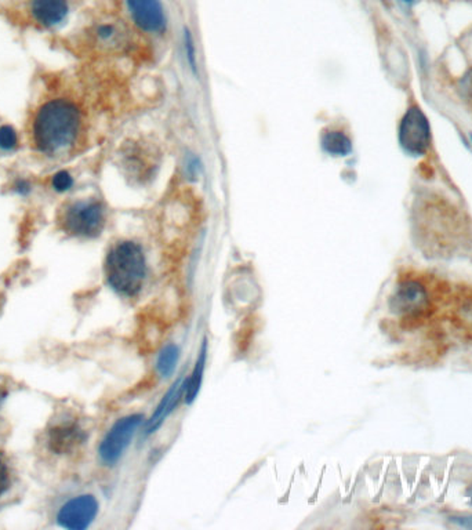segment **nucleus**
Instances as JSON below:
<instances>
[{"label":"nucleus","instance_id":"obj_18","mask_svg":"<svg viewBox=\"0 0 472 530\" xmlns=\"http://www.w3.org/2000/svg\"><path fill=\"white\" fill-rule=\"evenodd\" d=\"M14 191L18 192L20 195H27L31 192V184L27 179H18L14 184Z\"/></svg>","mask_w":472,"mask_h":530},{"label":"nucleus","instance_id":"obj_6","mask_svg":"<svg viewBox=\"0 0 472 530\" xmlns=\"http://www.w3.org/2000/svg\"><path fill=\"white\" fill-rule=\"evenodd\" d=\"M142 420L141 414H131L120 418L111 427L98 448V456L104 466L114 467L118 463Z\"/></svg>","mask_w":472,"mask_h":530},{"label":"nucleus","instance_id":"obj_3","mask_svg":"<svg viewBox=\"0 0 472 530\" xmlns=\"http://www.w3.org/2000/svg\"><path fill=\"white\" fill-rule=\"evenodd\" d=\"M100 510L98 500L87 492L65 489L57 492L52 503V518L64 529H87L97 518Z\"/></svg>","mask_w":472,"mask_h":530},{"label":"nucleus","instance_id":"obj_13","mask_svg":"<svg viewBox=\"0 0 472 530\" xmlns=\"http://www.w3.org/2000/svg\"><path fill=\"white\" fill-rule=\"evenodd\" d=\"M178 358H179V350L175 344L168 346L165 350H162V353H159L156 369H158V373L163 378H168L175 373L177 367Z\"/></svg>","mask_w":472,"mask_h":530},{"label":"nucleus","instance_id":"obj_2","mask_svg":"<svg viewBox=\"0 0 472 530\" xmlns=\"http://www.w3.org/2000/svg\"><path fill=\"white\" fill-rule=\"evenodd\" d=\"M105 278L112 290L124 297L137 295L147 275L142 249L130 240L117 243L105 260Z\"/></svg>","mask_w":472,"mask_h":530},{"label":"nucleus","instance_id":"obj_9","mask_svg":"<svg viewBox=\"0 0 472 530\" xmlns=\"http://www.w3.org/2000/svg\"><path fill=\"white\" fill-rule=\"evenodd\" d=\"M134 22L145 32L161 34L166 28V17L161 0H126Z\"/></svg>","mask_w":472,"mask_h":530},{"label":"nucleus","instance_id":"obj_14","mask_svg":"<svg viewBox=\"0 0 472 530\" xmlns=\"http://www.w3.org/2000/svg\"><path fill=\"white\" fill-rule=\"evenodd\" d=\"M18 147V134L13 126H0V149L4 152L14 151Z\"/></svg>","mask_w":472,"mask_h":530},{"label":"nucleus","instance_id":"obj_19","mask_svg":"<svg viewBox=\"0 0 472 530\" xmlns=\"http://www.w3.org/2000/svg\"><path fill=\"white\" fill-rule=\"evenodd\" d=\"M402 1H404V3H409V4H411V3H414L415 0H402Z\"/></svg>","mask_w":472,"mask_h":530},{"label":"nucleus","instance_id":"obj_20","mask_svg":"<svg viewBox=\"0 0 472 530\" xmlns=\"http://www.w3.org/2000/svg\"><path fill=\"white\" fill-rule=\"evenodd\" d=\"M471 142H472V135H471Z\"/></svg>","mask_w":472,"mask_h":530},{"label":"nucleus","instance_id":"obj_12","mask_svg":"<svg viewBox=\"0 0 472 530\" xmlns=\"http://www.w3.org/2000/svg\"><path fill=\"white\" fill-rule=\"evenodd\" d=\"M205 360H206V344H203V347H202V351H200L199 359H198V362H196V366H195L193 373L191 374L189 378H186V392H185V398H186V402H188V404L193 402V399L196 398V395L199 394V390H200V387H202L203 371H205Z\"/></svg>","mask_w":472,"mask_h":530},{"label":"nucleus","instance_id":"obj_16","mask_svg":"<svg viewBox=\"0 0 472 530\" xmlns=\"http://www.w3.org/2000/svg\"><path fill=\"white\" fill-rule=\"evenodd\" d=\"M11 485V475H10V469L6 463V460L0 456V497H3Z\"/></svg>","mask_w":472,"mask_h":530},{"label":"nucleus","instance_id":"obj_1","mask_svg":"<svg viewBox=\"0 0 472 530\" xmlns=\"http://www.w3.org/2000/svg\"><path fill=\"white\" fill-rule=\"evenodd\" d=\"M82 128V114L69 100L54 98L45 103L36 112L32 123L35 148L56 156L69 149L78 140Z\"/></svg>","mask_w":472,"mask_h":530},{"label":"nucleus","instance_id":"obj_10","mask_svg":"<svg viewBox=\"0 0 472 530\" xmlns=\"http://www.w3.org/2000/svg\"><path fill=\"white\" fill-rule=\"evenodd\" d=\"M68 11L66 0H32L31 3L34 20L46 28L59 25L66 18Z\"/></svg>","mask_w":472,"mask_h":530},{"label":"nucleus","instance_id":"obj_5","mask_svg":"<svg viewBox=\"0 0 472 530\" xmlns=\"http://www.w3.org/2000/svg\"><path fill=\"white\" fill-rule=\"evenodd\" d=\"M398 140L402 149L414 158L424 156L431 147V124L424 111L413 105L408 108L401 119L398 128Z\"/></svg>","mask_w":472,"mask_h":530},{"label":"nucleus","instance_id":"obj_11","mask_svg":"<svg viewBox=\"0 0 472 530\" xmlns=\"http://www.w3.org/2000/svg\"><path fill=\"white\" fill-rule=\"evenodd\" d=\"M323 149L333 156H347L353 152V142L343 131H327L322 140Z\"/></svg>","mask_w":472,"mask_h":530},{"label":"nucleus","instance_id":"obj_8","mask_svg":"<svg viewBox=\"0 0 472 530\" xmlns=\"http://www.w3.org/2000/svg\"><path fill=\"white\" fill-rule=\"evenodd\" d=\"M84 441L83 429L72 418L56 420L47 431V445L53 453L65 455Z\"/></svg>","mask_w":472,"mask_h":530},{"label":"nucleus","instance_id":"obj_7","mask_svg":"<svg viewBox=\"0 0 472 530\" xmlns=\"http://www.w3.org/2000/svg\"><path fill=\"white\" fill-rule=\"evenodd\" d=\"M390 307L397 315L408 318L420 316L429 307V295L425 286L418 281H404L391 297Z\"/></svg>","mask_w":472,"mask_h":530},{"label":"nucleus","instance_id":"obj_4","mask_svg":"<svg viewBox=\"0 0 472 530\" xmlns=\"http://www.w3.org/2000/svg\"><path fill=\"white\" fill-rule=\"evenodd\" d=\"M59 227L75 237H96L105 226V209L101 202L86 199L66 205L59 214Z\"/></svg>","mask_w":472,"mask_h":530},{"label":"nucleus","instance_id":"obj_17","mask_svg":"<svg viewBox=\"0 0 472 530\" xmlns=\"http://www.w3.org/2000/svg\"><path fill=\"white\" fill-rule=\"evenodd\" d=\"M185 46H186V50H188V59L191 65L195 68L196 62H195V50H193V41H192V36L188 31H185Z\"/></svg>","mask_w":472,"mask_h":530},{"label":"nucleus","instance_id":"obj_15","mask_svg":"<svg viewBox=\"0 0 472 530\" xmlns=\"http://www.w3.org/2000/svg\"><path fill=\"white\" fill-rule=\"evenodd\" d=\"M52 186L57 192H66L73 186V177L65 170L57 172L52 178Z\"/></svg>","mask_w":472,"mask_h":530}]
</instances>
